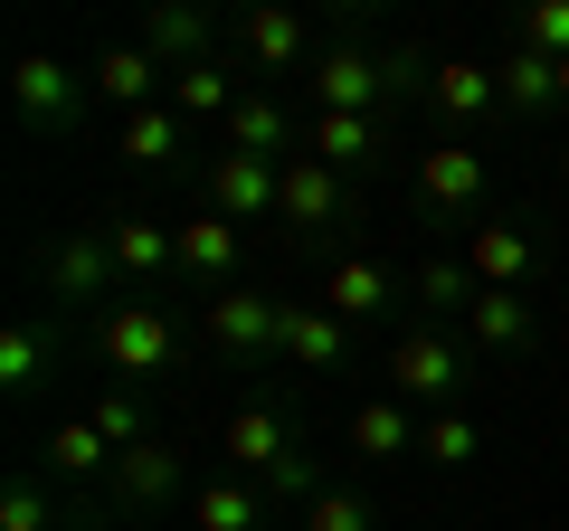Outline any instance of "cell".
Listing matches in <instances>:
<instances>
[{"label":"cell","mask_w":569,"mask_h":531,"mask_svg":"<svg viewBox=\"0 0 569 531\" xmlns=\"http://www.w3.org/2000/svg\"><path fill=\"white\" fill-rule=\"evenodd\" d=\"M418 200L437 209V219H475V209H485V152L475 143H437L418 162Z\"/></svg>","instance_id":"obj_13"},{"label":"cell","mask_w":569,"mask_h":531,"mask_svg":"<svg viewBox=\"0 0 569 531\" xmlns=\"http://www.w3.org/2000/svg\"><path fill=\"white\" fill-rule=\"evenodd\" d=\"M276 361H295V370H313V380H332V370L351 361V323H332L323 304H284V342H276Z\"/></svg>","instance_id":"obj_17"},{"label":"cell","mask_w":569,"mask_h":531,"mask_svg":"<svg viewBox=\"0 0 569 531\" xmlns=\"http://www.w3.org/2000/svg\"><path fill=\"white\" fill-rule=\"evenodd\" d=\"M342 437H351V455L361 465H389V455H418V418H408V399H361V409L342 418Z\"/></svg>","instance_id":"obj_19"},{"label":"cell","mask_w":569,"mask_h":531,"mask_svg":"<svg viewBox=\"0 0 569 531\" xmlns=\"http://www.w3.org/2000/svg\"><path fill=\"white\" fill-rule=\"evenodd\" d=\"M305 86H313V114H370L380 96H399V86H418L427 96V77H418V58H399V48H323V58L305 67Z\"/></svg>","instance_id":"obj_3"},{"label":"cell","mask_w":569,"mask_h":531,"mask_svg":"<svg viewBox=\"0 0 569 531\" xmlns=\"http://www.w3.org/2000/svg\"><path fill=\"white\" fill-rule=\"evenodd\" d=\"M219 152H257V162H295L305 152V114L276 96V86H247L238 114L219 123Z\"/></svg>","instance_id":"obj_10"},{"label":"cell","mask_w":569,"mask_h":531,"mask_svg":"<svg viewBox=\"0 0 569 531\" xmlns=\"http://www.w3.org/2000/svg\"><path fill=\"white\" fill-rule=\"evenodd\" d=\"M142 48L181 77V67H200V58H219V20L209 10H181V0H162L152 20H142Z\"/></svg>","instance_id":"obj_21"},{"label":"cell","mask_w":569,"mask_h":531,"mask_svg":"<svg viewBox=\"0 0 569 531\" xmlns=\"http://www.w3.org/2000/svg\"><path fill=\"white\" fill-rule=\"evenodd\" d=\"M96 351L104 370H114L123 389L162 380L171 361H181V323H171V304H152V294H123L114 313H96Z\"/></svg>","instance_id":"obj_2"},{"label":"cell","mask_w":569,"mask_h":531,"mask_svg":"<svg viewBox=\"0 0 569 531\" xmlns=\"http://www.w3.org/2000/svg\"><path fill=\"white\" fill-rule=\"evenodd\" d=\"M466 342H475V351H531V342H541V313H531V294H475Z\"/></svg>","instance_id":"obj_25"},{"label":"cell","mask_w":569,"mask_h":531,"mask_svg":"<svg viewBox=\"0 0 569 531\" xmlns=\"http://www.w3.org/2000/svg\"><path fill=\"white\" fill-rule=\"evenodd\" d=\"M39 285L58 294V304H96V313H114L123 304V266H114V238L104 228H58V247H39Z\"/></svg>","instance_id":"obj_6"},{"label":"cell","mask_w":569,"mask_h":531,"mask_svg":"<svg viewBox=\"0 0 569 531\" xmlns=\"http://www.w3.org/2000/svg\"><path fill=\"white\" fill-rule=\"evenodd\" d=\"M181 133H190V123L171 114V104H142V114H123V162H133V171L181 162Z\"/></svg>","instance_id":"obj_30"},{"label":"cell","mask_w":569,"mask_h":531,"mask_svg":"<svg viewBox=\"0 0 569 531\" xmlns=\"http://www.w3.org/2000/svg\"><path fill=\"white\" fill-rule=\"evenodd\" d=\"M305 531H380V512H370V493H351V484H323L305 503Z\"/></svg>","instance_id":"obj_36"},{"label":"cell","mask_w":569,"mask_h":531,"mask_svg":"<svg viewBox=\"0 0 569 531\" xmlns=\"http://www.w3.org/2000/svg\"><path fill=\"white\" fill-rule=\"evenodd\" d=\"M219 455H228V474H247V484L266 493V503L305 512L313 493H323V474H313V455H305V428L284 409H266V399H247V409L219 418Z\"/></svg>","instance_id":"obj_1"},{"label":"cell","mask_w":569,"mask_h":531,"mask_svg":"<svg viewBox=\"0 0 569 531\" xmlns=\"http://www.w3.org/2000/svg\"><path fill=\"white\" fill-rule=\"evenodd\" d=\"M456 257L475 266V285H485V294H531V275H541V238H531L522 219H475Z\"/></svg>","instance_id":"obj_8"},{"label":"cell","mask_w":569,"mask_h":531,"mask_svg":"<svg viewBox=\"0 0 569 531\" xmlns=\"http://www.w3.org/2000/svg\"><path fill=\"white\" fill-rule=\"evenodd\" d=\"M276 190H284V162H257V152H209L200 171V209H219V219H276Z\"/></svg>","instance_id":"obj_9"},{"label":"cell","mask_w":569,"mask_h":531,"mask_svg":"<svg viewBox=\"0 0 569 531\" xmlns=\"http://www.w3.org/2000/svg\"><path fill=\"white\" fill-rule=\"evenodd\" d=\"M77 531H96V522H77Z\"/></svg>","instance_id":"obj_38"},{"label":"cell","mask_w":569,"mask_h":531,"mask_svg":"<svg viewBox=\"0 0 569 531\" xmlns=\"http://www.w3.org/2000/svg\"><path fill=\"white\" fill-rule=\"evenodd\" d=\"M466 389H475V361H466V342H447L437 323L389 342V399H408V409L437 418V409H466Z\"/></svg>","instance_id":"obj_4"},{"label":"cell","mask_w":569,"mask_h":531,"mask_svg":"<svg viewBox=\"0 0 569 531\" xmlns=\"http://www.w3.org/2000/svg\"><path fill=\"white\" fill-rule=\"evenodd\" d=\"M389 294H399V275H389L380 257H342V266L323 275V313H332V323H351V332H361V323H380V313H389Z\"/></svg>","instance_id":"obj_16"},{"label":"cell","mask_w":569,"mask_h":531,"mask_svg":"<svg viewBox=\"0 0 569 531\" xmlns=\"http://www.w3.org/2000/svg\"><path fill=\"white\" fill-rule=\"evenodd\" d=\"M48 370H58V313H20V323L0 332V389H10V399H29Z\"/></svg>","instance_id":"obj_20"},{"label":"cell","mask_w":569,"mask_h":531,"mask_svg":"<svg viewBox=\"0 0 569 531\" xmlns=\"http://www.w3.org/2000/svg\"><path fill=\"white\" fill-rule=\"evenodd\" d=\"M418 294H427L437 313H456V323H466L485 285H475V266H466V257H427V266H418Z\"/></svg>","instance_id":"obj_34"},{"label":"cell","mask_w":569,"mask_h":531,"mask_svg":"<svg viewBox=\"0 0 569 531\" xmlns=\"http://www.w3.org/2000/svg\"><path fill=\"white\" fill-rule=\"evenodd\" d=\"M190 531H266V493L247 474H209L190 493Z\"/></svg>","instance_id":"obj_27"},{"label":"cell","mask_w":569,"mask_h":531,"mask_svg":"<svg viewBox=\"0 0 569 531\" xmlns=\"http://www.w3.org/2000/svg\"><path fill=\"white\" fill-rule=\"evenodd\" d=\"M171 77V67L162 58H152V48H104V58L96 67H86V86H96V104H123V114H142V104H152V86H162Z\"/></svg>","instance_id":"obj_22"},{"label":"cell","mask_w":569,"mask_h":531,"mask_svg":"<svg viewBox=\"0 0 569 531\" xmlns=\"http://www.w3.org/2000/svg\"><path fill=\"white\" fill-rule=\"evenodd\" d=\"M512 48H541L550 67L569 58V0H531V10H512Z\"/></svg>","instance_id":"obj_35"},{"label":"cell","mask_w":569,"mask_h":531,"mask_svg":"<svg viewBox=\"0 0 569 531\" xmlns=\"http://www.w3.org/2000/svg\"><path fill=\"white\" fill-rule=\"evenodd\" d=\"M560 104H569V58H560Z\"/></svg>","instance_id":"obj_37"},{"label":"cell","mask_w":569,"mask_h":531,"mask_svg":"<svg viewBox=\"0 0 569 531\" xmlns=\"http://www.w3.org/2000/svg\"><path fill=\"white\" fill-rule=\"evenodd\" d=\"M104 238H114L123 285H162V275H181V238H171L162 219H114Z\"/></svg>","instance_id":"obj_23"},{"label":"cell","mask_w":569,"mask_h":531,"mask_svg":"<svg viewBox=\"0 0 569 531\" xmlns=\"http://www.w3.org/2000/svg\"><path fill=\"white\" fill-rule=\"evenodd\" d=\"M171 238H181V275H190L200 294H228V285H238V219L200 209V219H181Z\"/></svg>","instance_id":"obj_15"},{"label":"cell","mask_w":569,"mask_h":531,"mask_svg":"<svg viewBox=\"0 0 569 531\" xmlns=\"http://www.w3.org/2000/svg\"><path fill=\"white\" fill-rule=\"evenodd\" d=\"M418 455L456 474V465H475V455H485V428H475L466 409H437V418H418Z\"/></svg>","instance_id":"obj_31"},{"label":"cell","mask_w":569,"mask_h":531,"mask_svg":"<svg viewBox=\"0 0 569 531\" xmlns=\"http://www.w3.org/2000/svg\"><path fill=\"white\" fill-rule=\"evenodd\" d=\"M200 342L219 351L228 370H266L284 342V294H257V285H228L200 304Z\"/></svg>","instance_id":"obj_5"},{"label":"cell","mask_w":569,"mask_h":531,"mask_svg":"<svg viewBox=\"0 0 569 531\" xmlns=\"http://www.w3.org/2000/svg\"><path fill=\"white\" fill-rule=\"evenodd\" d=\"M86 418H96V437H104L114 455L152 437V409H142V389H123V380H114V389H96V409H86Z\"/></svg>","instance_id":"obj_33"},{"label":"cell","mask_w":569,"mask_h":531,"mask_svg":"<svg viewBox=\"0 0 569 531\" xmlns=\"http://www.w3.org/2000/svg\"><path fill=\"white\" fill-rule=\"evenodd\" d=\"M427 114H437V123H485V114H503V77H493L485 58H437V77H427Z\"/></svg>","instance_id":"obj_14"},{"label":"cell","mask_w":569,"mask_h":531,"mask_svg":"<svg viewBox=\"0 0 569 531\" xmlns=\"http://www.w3.org/2000/svg\"><path fill=\"white\" fill-rule=\"evenodd\" d=\"M238 48L266 67V77H284V67H313V58H305L313 39H305V20H295V10H247V20H238Z\"/></svg>","instance_id":"obj_28"},{"label":"cell","mask_w":569,"mask_h":531,"mask_svg":"<svg viewBox=\"0 0 569 531\" xmlns=\"http://www.w3.org/2000/svg\"><path fill=\"white\" fill-rule=\"evenodd\" d=\"M503 114L512 123H541V114H560V67L541 58V48H503Z\"/></svg>","instance_id":"obj_24"},{"label":"cell","mask_w":569,"mask_h":531,"mask_svg":"<svg viewBox=\"0 0 569 531\" xmlns=\"http://www.w3.org/2000/svg\"><path fill=\"white\" fill-rule=\"evenodd\" d=\"M48 474H58V484H96V474H114V447L96 437V418H58V428H48Z\"/></svg>","instance_id":"obj_29"},{"label":"cell","mask_w":569,"mask_h":531,"mask_svg":"<svg viewBox=\"0 0 569 531\" xmlns=\"http://www.w3.org/2000/svg\"><path fill=\"white\" fill-rule=\"evenodd\" d=\"M0 531H77L58 512V484H48V474H20V484L0 493Z\"/></svg>","instance_id":"obj_32"},{"label":"cell","mask_w":569,"mask_h":531,"mask_svg":"<svg viewBox=\"0 0 569 531\" xmlns=\"http://www.w3.org/2000/svg\"><path fill=\"white\" fill-rule=\"evenodd\" d=\"M305 162H323V171H370L380 162V114H305Z\"/></svg>","instance_id":"obj_18"},{"label":"cell","mask_w":569,"mask_h":531,"mask_svg":"<svg viewBox=\"0 0 569 531\" xmlns=\"http://www.w3.org/2000/svg\"><path fill=\"white\" fill-rule=\"evenodd\" d=\"M276 219H284V238H323V228L351 219V181L295 152V162H284V190H276Z\"/></svg>","instance_id":"obj_11"},{"label":"cell","mask_w":569,"mask_h":531,"mask_svg":"<svg viewBox=\"0 0 569 531\" xmlns=\"http://www.w3.org/2000/svg\"><path fill=\"white\" fill-rule=\"evenodd\" d=\"M171 493H181V447H171V437H142V447H123L114 455V474H104V503L114 512H162Z\"/></svg>","instance_id":"obj_12"},{"label":"cell","mask_w":569,"mask_h":531,"mask_svg":"<svg viewBox=\"0 0 569 531\" xmlns=\"http://www.w3.org/2000/svg\"><path fill=\"white\" fill-rule=\"evenodd\" d=\"M86 104H96V86H86V67L48 58V48H29L20 67H10V114L29 123V133H77Z\"/></svg>","instance_id":"obj_7"},{"label":"cell","mask_w":569,"mask_h":531,"mask_svg":"<svg viewBox=\"0 0 569 531\" xmlns=\"http://www.w3.org/2000/svg\"><path fill=\"white\" fill-rule=\"evenodd\" d=\"M238 96H247V86L228 77V58H200V67L171 77V114H181V123H228V114H238Z\"/></svg>","instance_id":"obj_26"}]
</instances>
